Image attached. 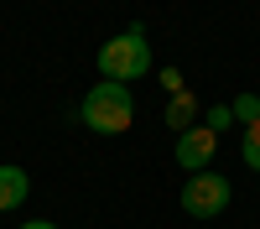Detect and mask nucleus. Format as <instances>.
<instances>
[{
    "label": "nucleus",
    "mask_w": 260,
    "mask_h": 229,
    "mask_svg": "<svg viewBox=\"0 0 260 229\" xmlns=\"http://www.w3.org/2000/svg\"><path fill=\"white\" fill-rule=\"evenodd\" d=\"M78 115H83V125H89V130H99V136H125L130 125H136V94H130V83L99 78L94 89L83 94Z\"/></svg>",
    "instance_id": "nucleus-1"
},
{
    "label": "nucleus",
    "mask_w": 260,
    "mask_h": 229,
    "mask_svg": "<svg viewBox=\"0 0 260 229\" xmlns=\"http://www.w3.org/2000/svg\"><path fill=\"white\" fill-rule=\"evenodd\" d=\"M94 62H99V73L110 78V83H136V78H146V73H151V42H146V26L136 21V26L115 31V37L99 47Z\"/></svg>",
    "instance_id": "nucleus-2"
},
{
    "label": "nucleus",
    "mask_w": 260,
    "mask_h": 229,
    "mask_svg": "<svg viewBox=\"0 0 260 229\" xmlns=\"http://www.w3.org/2000/svg\"><path fill=\"white\" fill-rule=\"evenodd\" d=\"M229 198H234L229 177L208 167V172H192V177L182 182V198H177V203H182L187 219H219L224 208H229Z\"/></svg>",
    "instance_id": "nucleus-3"
},
{
    "label": "nucleus",
    "mask_w": 260,
    "mask_h": 229,
    "mask_svg": "<svg viewBox=\"0 0 260 229\" xmlns=\"http://www.w3.org/2000/svg\"><path fill=\"white\" fill-rule=\"evenodd\" d=\"M213 151H219V136H213L208 125H192V130L177 136V167H182L187 177H192V172H208Z\"/></svg>",
    "instance_id": "nucleus-4"
},
{
    "label": "nucleus",
    "mask_w": 260,
    "mask_h": 229,
    "mask_svg": "<svg viewBox=\"0 0 260 229\" xmlns=\"http://www.w3.org/2000/svg\"><path fill=\"white\" fill-rule=\"evenodd\" d=\"M26 193H31V177L21 172V167H0V208H21L26 203Z\"/></svg>",
    "instance_id": "nucleus-5"
},
{
    "label": "nucleus",
    "mask_w": 260,
    "mask_h": 229,
    "mask_svg": "<svg viewBox=\"0 0 260 229\" xmlns=\"http://www.w3.org/2000/svg\"><path fill=\"white\" fill-rule=\"evenodd\" d=\"M161 120H167V130H177V136H182V130H192V125H198V99H192L187 89H182V94H172Z\"/></svg>",
    "instance_id": "nucleus-6"
},
{
    "label": "nucleus",
    "mask_w": 260,
    "mask_h": 229,
    "mask_svg": "<svg viewBox=\"0 0 260 229\" xmlns=\"http://www.w3.org/2000/svg\"><path fill=\"white\" fill-rule=\"evenodd\" d=\"M240 156H245V167H250V172H260V120H255V125H245Z\"/></svg>",
    "instance_id": "nucleus-7"
},
{
    "label": "nucleus",
    "mask_w": 260,
    "mask_h": 229,
    "mask_svg": "<svg viewBox=\"0 0 260 229\" xmlns=\"http://www.w3.org/2000/svg\"><path fill=\"white\" fill-rule=\"evenodd\" d=\"M229 110H234V120H240V125H255V120H260V94H234Z\"/></svg>",
    "instance_id": "nucleus-8"
},
{
    "label": "nucleus",
    "mask_w": 260,
    "mask_h": 229,
    "mask_svg": "<svg viewBox=\"0 0 260 229\" xmlns=\"http://www.w3.org/2000/svg\"><path fill=\"white\" fill-rule=\"evenodd\" d=\"M203 125H208L213 136H224L229 125H234V110H229V104H208V110H203Z\"/></svg>",
    "instance_id": "nucleus-9"
},
{
    "label": "nucleus",
    "mask_w": 260,
    "mask_h": 229,
    "mask_svg": "<svg viewBox=\"0 0 260 229\" xmlns=\"http://www.w3.org/2000/svg\"><path fill=\"white\" fill-rule=\"evenodd\" d=\"M161 83H167V94H182V89H187V83H182V73H177V68H161Z\"/></svg>",
    "instance_id": "nucleus-10"
},
{
    "label": "nucleus",
    "mask_w": 260,
    "mask_h": 229,
    "mask_svg": "<svg viewBox=\"0 0 260 229\" xmlns=\"http://www.w3.org/2000/svg\"><path fill=\"white\" fill-rule=\"evenodd\" d=\"M21 229H62V224H52V219H31V224H21Z\"/></svg>",
    "instance_id": "nucleus-11"
}]
</instances>
